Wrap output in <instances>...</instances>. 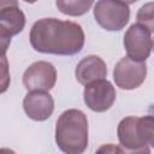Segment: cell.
Masks as SVG:
<instances>
[{
  "instance_id": "obj_1",
  "label": "cell",
  "mask_w": 154,
  "mask_h": 154,
  "mask_svg": "<svg viewBox=\"0 0 154 154\" xmlns=\"http://www.w3.org/2000/svg\"><path fill=\"white\" fill-rule=\"evenodd\" d=\"M29 38L32 48L40 53L73 55L82 51L85 36L76 22L42 18L31 26Z\"/></svg>"
},
{
  "instance_id": "obj_2",
  "label": "cell",
  "mask_w": 154,
  "mask_h": 154,
  "mask_svg": "<svg viewBox=\"0 0 154 154\" xmlns=\"http://www.w3.org/2000/svg\"><path fill=\"white\" fill-rule=\"evenodd\" d=\"M55 142L65 154H83L88 147V119L76 108L64 111L55 124Z\"/></svg>"
},
{
  "instance_id": "obj_3",
  "label": "cell",
  "mask_w": 154,
  "mask_h": 154,
  "mask_svg": "<svg viewBox=\"0 0 154 154\" xmlns=\"http://www.w3.org/2000/svg\"><path fill=\"white\" fill-rule=\"evenodd\" d=\"M119 146L128 149L152 147L154 144V122L152 116L125 117L117 128Z\"/></svg>"
},
{
  "instance_id": "obj_4",
  "label": "cell",
  "mask_w": 154,
  "mask_h": 154,
  "mask_svg": "<svg viewBox=\"0 0 154 154\" xmlns=\"http://www.w3.org/2000/svg\"><path fill=\"white\" fill-rule=\"evenodd\" d=\"M130 2L100 0L94 4V18L107 31L122 30L130 19Z\"/></svg>"
},
{
  "instance_id": "obj_5",
  "label": "cell",
  "mask_w": 154,
  "mask_h": 154,
  "mask_svg": "<svg viewBox=\"0 0 154 154\" xmlns=\"http://www.w3.org/2000/svg\"><path fill=\"white\" fill-rule=\"evenodd\" d=\"M153 31L141 24H132L124 34V48L126 57L136 61H146L153 48Z\"/></svg>"
},
{
  "instance_id": "obj_6",
  "label": "cell",
  "mask_w": 154,
  "mask_h": 154,
  "mask_svg": "<svg viewBox=\"0 0 154 154\" xmlns=\"http://www.w3.org/2000/svg\"><path fill=\"white\" fill-rule=\"evenodd\" d=\"M147 77V65L144 61H136L129 57L122 58L114 66L113 79L116 85L124 90L138 88Z\"/></svg>"
},
{
  "instance_id": "obj_7",
  "label": "cell",
  "mask_w": 154,
  "mask_h": 154,
  "mask_svg": "<svg viewBox=\"0 0 154 154\" xmlns=\"http://www.w3.org/2000/svg\"><path fill=\"white\" fill-rule=\"evenodd\" d=\"M57 83V70L52 63H32L23 73V85L28 91H49Z\"/></svg>"
},
{
  "instance_id": "obj_8",
  "label": "cell",
  "mask_w": 154,
  "mask_h": 154,
  "mask_svg": "<svg viewBox=\"0 0 154 154\" xmlns=\"http://www.w3.org/2000/svg\"><path fill=\"white\" fill-rule=\"evenodd\" d=\"M116 89L107 79H100L87 84L83 90L84 103L94 112H106L116 101Z\"/></svg>"
},
{
  "instance_id": "obj_9",
  "label": "cell",
  "mask_w": 154,
  "mask_h": 154,
  "mask_svg": "<svg viewBox=\"0 0 154 154\" xmlns=\"http://www.w3.org/2000/svg\"><path fill=\"white\" fill-rule=\"evenodd\" d=\"M25 114L35 120H47L54 111V100L48 91H28L23 100Z\"/></svg>"
},
{
  "instance_id": "obj_10",
  "label": "cell",
  "mask_w": 154,
  "mask_h": 154,
  "mask_svg": "<svg viewBox=\"0 0 154 154\" xmlns=\"http://www.w3.org/2000/svg\"><path fill=\"white\" fill-rule=\"evenodd\" d=\"M75 76L78 83L87 85L93 82L106 79L107 66L106 63L97 55L84 57L76 66Z\"/></svg>"
},
{
  "instance_id": "obj_11",
  "label": "cell",
  "mask_w": 154,
  "mask_h": 154,
  "mask_svg": "<svg viewBox=\"0 0 154 154\" xmlns=\"http://www.w3.org/2000/svg\"><path fill=\"white\" fill-rule=\"evenodd\" d=\"M0 24L13 35H18L25 26V16L18 1L0 0Z\"/></svg>"
},
{
  "instance_id": "obj_12",
  "label": "cell",
  "mask_w": 154,
  "mask_h": 154,
  "mask_svg": "<svg viewBox=\"0 0 154 154\" xmlns=\"http://www.w3.org/2000/svg\"><path fill=\"white\" fill-rule=\"evenodd\" d=\"M94 5L93 1L90 0H67V1H63V0H58L55 1V6L58 7V10L67 16H83L85 14L90 7Z\"/></svg>"
},
{
  "instance_id": "obj_13",
  "label": "cell",
  "mask_w": 154,
  "mask_h": 154,
  "mask_svg": "<svg viewBox=\"0 0 154 154\" xmlns=\"http://www.w3.org/2000/svg\"><path fill=\"white\" fill-rule=\"evenodd\" d=\"M137 24H141L153 31L154 28V2L144 4L137 12Z\"/></svg>"
},
{
  "instance_id": "obj_14",
  "label": "cell",
  "mask_w": 154,
  "mask_h": 154,
  "mask_svg": "<svg viewBox=\"0 0 154 154\" xmlns=\"http://www.w3.org/2000/svg\"><path fill=\"white\" fill-rule=\"evenodd\" d=\"M11 83V76H10V67H8V60L6 55L0 57V94L5 93Z\"/></svg>"
},
{
  "instance_id": "obj_15",
  "label": "cell",
  "mask_w": 154,
  "mask_h": 154,
  "mask_svg": "<svg viewBox=\"0 0 154 154\" xmlns=\"http://www.w3.org/2000/svg\"><path fill=\"white\" fill-rule=\"evenodd\" d=\"M11 38L12 35L8 32V30L0 24V57L6 55V52L11 45Z\"/></svg>"
},
{
  "instance_id": "obj_16",
  "label": "cell",
  "mask_w": 154,
  "mask_h": 154,
  "mask_svg": "<svg viewBox=\"0 0 154 154\" xmlns=\"http://www.w3.org/2000/svg\"><path fill=\"white\" fill-rule=\"evenodd\" d=\"M117 154H150V147H143L138 149H128L122 146H117Z\"/></svg>"
},
{
  "instance_id": "obj_17",
  "label": "cell",
  "mask_w": 154,
  "mask_h": 154,
  "mask_svg": "<svg viewBox=\"0 0 154 154\" xmlns=\"http://www.w3.org/2000/svg\"><path fill=\"white\" fill-rule=\"evenodd\" d=\"M95 154H117V146L113 143L102 144L96 149Z\"/></svg>"
},
{
  "instance_id": "obj_18",
  "label": "cell",
  "mask_w": 154,
  "mask_h": 154,
  "mask_svg": "<svg viewBox=\"0 0 154 154\" xmlns=\"http://www.w3.org/2000/svg\"><path fill=\"white\" fill-rule=\"evenodd\" d=\"M0 154H16V152L10 148H0Z\"/></svg>"
}]
</instances>
